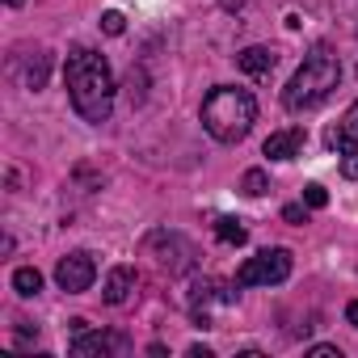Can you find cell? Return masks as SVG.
Returning a JSON list of instances; mask_svg holds the SVG:
<instances>
[{"label": "cell", "instance_id": "cell-1", "mask_svg": "<svg viewBox=\"0 0 358 358\" xmlns=\"http://www.w3.org/2000/svg\"><path fill=\"white\" fill-rule=\"evenodd\" d=\"M68 97H72V110L85 118V122H110V110H114V76H110V64L101 51L93 47H76L68 55Z\"/></svg>", "mask_w": 358, "mask_h": 358}, {"label": "cell", "instance_id": "cell-2", "mask_svg": "<svg viewBox=\"0 0 358 358\" xmlns=\"http://www.w3.org/2000/svg\"><path fill=\"white\" fill-rule=\"evenodd\" d=\"M257 122V101L249 89H232V85H215L203 101V127L211 131V139L220 143H241Z\"/></svg>", "mask_w": 358, "mask_h": 358}, {"label": "cell", "instance_id": "cell-3", "mask_svg": "<svg viewBox=\"0 0 358 358\" xmlns=\"http://www.w3.org/2000/svg\"><path fill=\"white\" fill-rule=\"evenodd\" d=\"M337 80H341L337 55H333L329 47H312L308 59H303V68H299V72L291 76V85L282 89V106H287L291 114L312 110V106H320V101L337 89Z\"/></svg>", "mask_w": 358, "mask_h": 358}, {"label": "cell", "instance_id": "cell-4", "mask_svg": "<svg viewBox=\"0 0 358 358\" xmlns=\"http://www.w3.org/2000/svg\"><path fill=\"white\" fill-rule=\"evenodd\" d=\"M291 278V253L287 249H262L236 270V287H278Z\"/></svg>", "mask_w": 358, "mask_h": 358}, {"label": "cell", "instance_id": "cell-5", "mask_svg": "<svg viewBox=\"0 0 358 358\" xmlns=\"http://www.w3.org/2000/svg\"><path fill=\"white\" fill-rule=\"evenodd\" d=\"M93 278H97V262H93V253H85V249L68 253V257L55 266V282H59V291H68V295L89 291Z\"/></svg>", "mask_w": 358, "mask_h": 358}, {"label": "cell", "instance_id": "cell-6", "mask_svg": "<svg viewBox=\"0 0 358 358\" xmlns=\"http://www.w3.org/2000/svg\"><path fill=\"white\" fill-rule=\"evenodd\" d=\"M148 253H156V262H160L164 270H173V274L194 266V245L182 241L177 232H152V236H148Z\"/></svg>", "mask_w": 358, "mask_h": 358}, {"label": "cell", "instance_id": "cell-7", "mask_svg": "<svg viewBox=\"0 0 358 358\" xmlns=\"http://www.w3.org/2000/svg\"><path fill=\"white\" fill-rule=\"evenodd\" d=\"M127 350H131V341L122 333H89L85 329V333L72 337V354L76 358H97V354L106 358V354H127Z\"/></svg>", "mask_w": 358, "mask_h": 358}, {"label": "cell", "instance_id": "cell-8", "mask_svg": "<svg viewBox=\"0 0 358 358\" xmlns=\"http://www.w3.org/2000/svg\"><path fill=\"white\" fill-rule=\"evenodd\" d=\"M215 299H220V303H232V299H236V291H228L220 278H199V282H194V291H190V312L207 324V308H211Z\"/></svg>", "mask_w": 358, "mask_h": 358}, {"label": "cell", "instance_id": "cell-9", "mask_svg": "<svg viewBox=\"0 0 358 358\" xmlns=\"http://www.w3.org/2000/svg\"><path fill=\"white\" fill-rule=\"evenodd\" d=\"M303 143H308V131H303V127H287V131H274L262 152H266L270 160H295V156L303 152Z\"/></svg>", "mask_w": 358, "mask_h": 358}, {"label": "cell", "instance_id": "cell-10", "mask_svg": "<svg viewBox=\"0 0 358 358\" xmlns=\"http://www.w3.org/2000/svg\"><path fill=\"white\" fill-rule=\"evenodd\" d=\"M131 291H135V270H131V266H114V270L106 274V291H101V299H106L110 308H122V303L131 299Z\"/></svg>", "mask_w": 358, "mask_h": 358}, {"label": "cell", "instance_id": "cell-11", "mask_svg": "<svg viewBox=\"0 0 358 358\" xmlns=\"http://www.w3.org/2000/svg\"><path fill=\"white\" fill-rule=\"evenodd\" d=\"M274 59H278V55H274L270 47H245V51L236 55V64H241L249 76H266V72L274 68Z\"/></svg>", "mask_w": 358, "mask_h": 358}, {"label": "cell", "instance_id": "cell-12", "mask_svg": "<svg viewBox=\"0 0 358 358\" xmlns=\"http://www.w3.org/2000/svg\"><path fill=\"white\" fill-rule=\"evenodd\" d=\"M47 72H51V59H47V51H34L30 59H26V89H43L47 85Z\"/></svg>", "mask_w": 358, "mask_h": 358}, {"label": "cell", "instance_id": "cell-13", "mask_svg": "<svg viewBox=\"0 0 358 358\" xmlns=\"http://www.w3.org/2000/svg\"><path fill=\"white\" fill-rule=\"evenodd\" d=\"M215 236H220L224 245H245V241H249V228H245L241 220H232V215H220V220H215Z\"/></svg>", "mask_w": 358, "mask_h": 358}, {"label": "cell", "instance_id": "cell-14", "mask_svg": "<svg viewBox=\"0 0 358 358\" xmlns=\"http://www.w3.org/2000/svg\"><path fill=\"white\" fill-rule=\"evenodd\" d=\"M13 291L26 295V299L38 295V291H43V274H38L34 266H17V270H13Z\"/></svg>", "mask_w": 358, "mask_h": 358}, {"label": "cell", "instance_id": "cell-15", "mask_svg": "<svg viewBox=\"0 0 358 358\" xmlns=\"http://www.w3.org/2000/svg\"><path fill=\"white\" fill-rule=\"evenodd\" d=\"M270 190V177L262 173V169H249L245 177H241V194H249V199H262Z\"/></svg>", "mask_w": 358, "mask_h": 358}, {"label": "cell", "instance_id": "cell-16", "mask_svg": "<svg viewBox=\"0 0 358 358\" xmlns=\"http://www.w3.org/2000/svg\"><path fill=\"white\" fill-rule=\"evenodd\" d=\"M324 143H329L333 152H345V148H354V131H350L345 122H333V127L324 131Z\"/></svg>", "mask_w": 358, "mask_h": 358}, {"label": "cell", "instance_id": "cell-17", "mask_svg": "<svg viewBox=\"0 0 358 358\" xmlns=\"http://www.w3.org/2000/svg\"><path fill=\"white\" fill-rule=\"evenodd\" d=\"M101 30H106V34H114V38H118V34H122V30H127V17H122V13H118V9H110V13H101Z\"/></svg>", "mask_w": 358, "mask_h": 358}, {"label": "cell", "instance_id": "cell-18", "mask_svg": "<svg viewBox=\"0 0 358 358\" xmlns=\"http://www.w3.org/2000/svg\"><path fill=\"white\" fill-rule=\"evenodd\" d=\"M143 89H148V76H143L139 68H131V76H127V93H131V101H143Z\"/></svg>", "mask_w": 358, "mask_h": 358}, {"label": "cell", "instance_id": "cell-19", "mask_svg": "<svg viewBox=\"0 0 358 358\" xmlns=\"http://www.w3.org/2000/svg\"><path fill=\"white\" fill-rule=\"evenodd\" d=\"M303 203H308V207H312V211H320V207H324V203H329V190H324V186H316V182H312V186H303Z\"/></svg>", "mask_w": 358, "mask_h": 358}, {"label": "cell", "instance_id": "cell-20", "mask_svg": "<svg viewBox=\"0 0 358 358\" xmlns=\"http://www.w3.org/2000/svg\"><path fill=\"white\" fill-rule=\"evenodd\" d=\"M341 173L350 177V182H358V148H345L341 152Z\"/></svg>", "mask_w": 358, "mask_h": 358}, {"label": "cell", "instance_id": "cell-21", "mask_svg": "<svg viewBox=\"0 0 358 358\" xmlns=\"http://www.w3.org/2000/svg\"><path fill=\"white\" fill-rule=\"evenodd\" d=\"M282 220H287V224H308V211H303L299 203H291V207H282Z\"/></svg>", "mask_w": 358, "mask_h": 358}, {"label": "cell", "instance_id": "cell-22", "mask_svg": "<svg viewBox=\"0 0 358 358\" xmlns=\"http://www.w3.org/2000/svg\"><path fill=\"white\" fill-rule=\"evenodd\" d=\"M308 358H341V350H337V345H312Z\"/></svg>", "mask_w": 358, "mask_h": 358}, {"label": "cell", "instance_id": "cell-23", "mask_svg": "<svg viewBox=\"0 0 358 358\" xmlns=\"http://www.w3.org/2000/svg\"><path fill=\"white\" fill-rule=\"evenodd\" d=\"M341 122H345V127H350V131H354V135H358V101H354V106H350V110H345V118H341Z\"/></svg>", "mask_w": 358, "mask_h": 358}, {"label": "cell", "instance_id": "cell-24", "mask_svg": "<svg viewBox=\"0 0 358 358\" xmlns=\"http://www.w3.org/2000/svg\"><path fill=\"white\" fill-rule=\"evenodd\" d=\"M345 320H350V324H354V329H358V299H354V303H350V308H345Z\"/></svg>", "mask_w": 358, "mask_h": 358}, {"label": "cell", "instance_id": "cell-25", "mask_svg": "<svg viewBox=\"0 0 358 358\" xmlns=\"http://www.w3.org/2000/svg\"><path fill=\"white\" fill-rule=\"evenodd\" d=\"M220 5H224V9H241V5H245V0H220Z\"/></svg>", "mask_w": 358, "mask_h": 358}, {"label": "cell", "instance_id": "cell-26", "mask_svg": "<svg viewBox=\"0 0 358 358\" xmlns=\"http://www.w3.org/2000/svg\"><path fill=\"white\" fill-rule=\"evenodd\" d=\"M9 5H13V9H17V5H26V0H9Z\"/></svg>", "mask_w": 358, "mask_h": 358}]
</instances>
